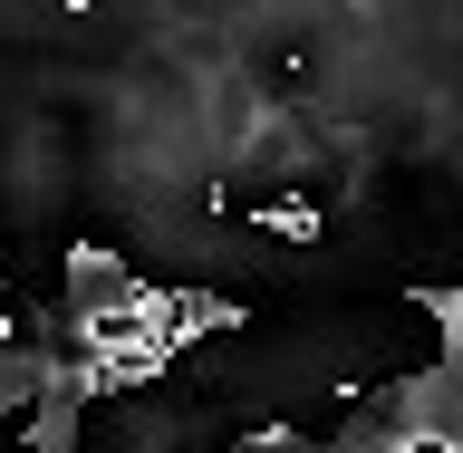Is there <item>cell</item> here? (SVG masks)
Wrapping results in <instances>:
<instances>
[{
    "label": "cell",
    "instance_id": "277c9868",
    "mask_svg": "<svg viewBox=\"0 0 463 453\" xmlns=\"http://www.w3.org/2000/svg\"><path fill=\"white\" fill-rule=\"evenodd\" d=\"M299 444H309L299 425H251V434H241V453H299Z\"/></svg>",
    "mask_w": 463,
    "mask_h": 453
},
{
    "label": "cell",
    "instance_id": "7a4b0ae2",
    "mask_svg": "<svg viewBox=\"0 0 463 453\" xmlns=\"http://www.w3.org/2000/svg\"><path fill=\"white\" fill-rule=\"evenodd\" d=\"M251 328V309L241 299H222V289H174V338L194 347V338H241Z\"/></svg>",
    "mask_w": 463,
    "mask_h": 453
},
{
    "label": "cell",
    "instance_id": "3957f363",
    "mask_svg": "<svg viewBox=\"0 0 463 453\" xmlns=\"http://www.w3.org/2000/svg\"><path fill=\"white\" fill-rule=\"evenodd\" d=\"M251 222H260V231H280V241H318V231H328V212L289 193V203H251Z\"/></svg>",
    "mask_w": 463,
    "mask_h": 453
},
{
    "label": "cell",
    "instance_id": "6da1fadb",
    "mask_svg": "<svg viewBox=\"0 0 463 453\" xmlns=\"http://www.w3.org/2000/svg\"><path fill=\"white\" fill-rule=\"evenodd\" d=\"M58 280H68V309H107V299H126V289L145 280V270H136L126 251H107V241H68Z\"/></svg>",
    "mask_w": 463,
    "mask_h": 453
}]
</instances>
